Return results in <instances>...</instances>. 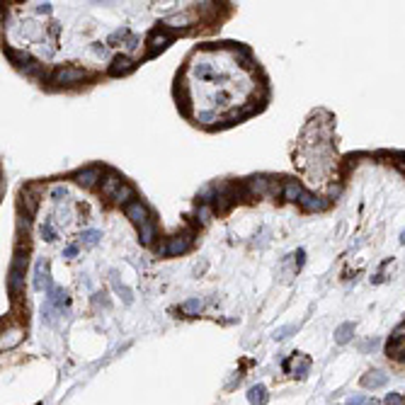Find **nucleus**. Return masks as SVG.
Returning a JSON list of instances; mask_svg holds the SVG:
<instances>
[{"instance_id":"13","label":"nucleus","mask_w":405,"mask_h":405,"mask_svg":"<svg viewBox=\"0 0 405 405\" xmlns=\"http://www.w3.org/2000/svg\"><path fill=\"white\" fill-rule=\"evenodd\" d=\"M352 332H354V325H352V323H345V325H340V328L335 330V340H337L340 345H345L349 337H352Z\"/></svg>"},{"instance_id":"18","label":"nucleus","mask_w":405,"mask_h":405,"mask_svg":"<svg viewBox=\"0 0 405 405\" xmlns=\"http://www.w3.org/2000/svg\"><path fill=\"white\" fill-rule=\"evenodd\" d=\"M405 337V323H401L396 330H393V335H391V342H401Z\"/></svg>"},{"instance_id":"6","label":"nucleus","mask_w":405,"mask_h":405,"mask_svg":"<svg viewBox=\"0 0 405 405\" xmlns=\"http://www.w3.org/2000/svg\"><path fill=\"white\" fill-rule=\"evenodd\" d=\"M97 180H100V170L97 168H85V170H80V173L75 175V182L80 187H92Z\"/></svg>"},{"instance_id":"2","label":"nucleus","mask_w":405,"mask_h":405,"mask_svg":"<svg viewBox=\"0 0 405 405\" xmlns=\"http://www.w3.org/2000/svg\"><path fill=\"white\" fill-rule=\"evenodd\" d=\"M189 245H192V238L189 235H175L163 248H158V253H163V255H182V253L189 250Z\"/></svg>"},{"instance_id":"31","label":"nucleus","mask_w":405,"mask_h":405,"mask_svg":"<svg viewBox=\"0 0 405 405\" xmlns=\"http://www.w3.org/2000/svg\"><path fill=\"white\" fill-rule=\"evenodd\" d=\"M401 243H405V231L401 233Z\"/></svg>"},{"instance_id":"27","label":"nucleus","mask_w":405,"mask_h":405,"mask_svg":"<svg viewBox=\"0 0 405 405\" xmlns=\"http://www.w3.org/2000/svg\"><path fill=\"white\" fill-rule=\"evenodd\" d=\"M41 235H46V238L51 240V238H54V231H51V226H44V228H41Z\"/></svg>"},{"instance_id":"29","label":"nucleus","mask_w":405,"mask_h":405,"mask_svg":"<svg viewBox=\"0 0 405 405\" xmlns=\"http://www.w3.org/2000/svg\"><path fill=\"white\" fill-rule=\"evenodd\" d=\"M211 119H214V114H209V112H206V114H199V121H211Z\"/></svg>"},{"instance_id":"1","label":"nucleus","mask_w":405,"mask_h":405,"mask_svg":"<svg viewBox=\"0 0 405 405\" xmlns=\"http://www.w3.org/2000/svg\"><path fill=\"white\" fill-rule=\"evenodd\" d=\"M27 260V258H22V253H17L15 255V262H12V267H10V277H7V287L12 294H17V291L22 289V284H25V274H22V262Z\"/></svg>"},{"instance_id":"14","label":"nucleus","mask_w":405,"mask_h":405,"mask_svg":"<svg viewBox=\"0 0 405 405\" xmlns=\"http://www.w3.org/2000/svg\"><path fill=\"white\" fill-rule=\"evenodd\" d=\"M168 44H170V34L155 32V34L150 37V46H153V51H158V49H165Z\"/></svg>"},{"instance_id":"17","label":"nucleus","mask_w":405,"mask_h":405,"mask_svg":"<svg viewBox=\"0 0 405 405\" xmlns=\"http://www.w3.org/2000/svg\"><path fill=\"white\" fill-rule=\"evenodd\" d=\"M129 197H131V187H129V184H121V189H119V192H116V194H114V199H116V202H119V204H121V202H126Z\"/></svg>"},{"instance_id":"16","label":"nucleus","mask_w":405,"mask_h":405,"mask_svg":"<svg viewBox=\"0 0 405 405\" xmlns=\"http://www.w3.org/2000/svg\"><path fill=\"white\" fill-rule=\"evenodd\" d=\"M250 189H253L255 194H267V189H269L267 177H253V180H250Z\"/></svg>"},{"instance_id":"20","label":"nucleus","mask_w":405,"mask_h":405,"mask_svg":"<svg viewBox=\"0 0 405 405\" xmlns=\"http://www.w3.org/2000/svg\"><path fill=\"white\" fill-rule=\"evenodd\" d=\"M114 289H116V294H121V296H124V301H126V303L131 301V291L126 289V287H119V284L114 282Z\"/></svg>"},{"instance_id":"28","label":"nucleus","mask_w":405,"mask_h":405,"mask_svg":"<svg viewBox=\"0 0 405 405\" xmlns=\"http://www.w3.org/2000/svg\"><path fill=\"white\" fill-rule=\"evenodd\" d=\"M75 253H78V248H75V245H71V248H66V258H73Z\"/></svg>"},{"instance_id":"25","label":"nucleus","mask_w":405,"mask_h":405,"mask_svg":"<svg viewBox=\"0 0 405 405\" xmlns=\"http://www.w3.org/2000/svg\"><path fill=\"white\" fill-rule=\"evenodd\" d=\"M347 405H364V398H362V396H354V398H347Z\"/></svg>"},{"instance_id":"12","label":"nucleus","mask_w":405,"mask_h":405,"mask_svg":"<svg viewBox=\"0 0 405 405\" xmlns=\"http://www.w3.org/2000/svg\"><path fill=\"white\" fill-rule=\"evenodd\" d=\"M153 235H155V226H153V221L148 219L144 226H139V238H141L144 245H148V243L153 240Z\"/></svg>"},{"instance_id":"5","label":"nucleus","mask_w":405,"mask_h":405,"mask_svg":"<svg viewBox=\"0 0 405 405\" xmlns=\"http://www.w3.org/2000/svg\"><path fill=\"white\" fill-rule=\"evenodd\" d=\"M134 71V61L126 56H114L112 58V66H110V73L112 75H124V73H131Z\"/></svg>"},{"instance_id":"22","label":"nucleus","mask_w":405,"mask_h":405,"mask_svg":"<svg viewBox=\"0 0 405 405\" xmlns=\"http://www.w3.org/2000/svg\"><path fill=\"white\" fill-rule=\"evenodd\" d=\"M7 56L12 58V61H20V63H25V61H29L27 54H17V51H7Z\"/></svg>"},{"instance_id":"19","label":"nucleus","mask_w":405,"mask_h":405,"mask_svg":"<svg viewBox=\"0 0 405 405\" xmlns=\"http://www.w3.org/2000/svg\"><path fill=\"white\" fill-rule=\"evenodd\" d=\"M17 340H20V332H10V335H7V340L2 337V349H7V347H12V345H17Z\"/></svg>"},{"instance_id":"15","label":"nucleus","mask_w":405,"mask_h":405,"mask_svg":"<svg viewBox=\"0 0 405 405\" xmlns=\"http://www.w3.org/2000/svg\"><path fill=\"white\" fill-rule=\"evenodd\" d=\"M202 308H204L202 298H189V301H184V303H182V311H184L187 316H194V313H199Z\"/></svg>"},{"instance_id":"30","label":"nucleus","mask_w":405,"mask_h":405,"mask_svg":"<svg viewBox=\"0 0 405 405\" xmlns=\"http://www.w3.org/2000/svg\"><path fill=\"white\" fill-rule=\"evenodd\" d=\"M63 194H66V192H63L61 187H56V189H54V197H56V199H58V197H63Z\"/></svg>"},{"instance_id":"3","label":"nucleus","mask_w":405,"mask_h":405,"mask_svg":"<svg viewBox=\"0 0 405 405\" xmlns=\"http://www.w3.org/2000/svg\"><path fill=\"white\" fill-rule=\"evenodd\" d=\"M83 78H85V71H80V68H61V71L54 73L56 85H71V83H78Z\"/></svg>"},{"instance_id":"8","label":"nucleus","mask_w":405,"mask_h":405,"mask_svg":"<svg viewBox=\"0 0 405 405\" xmlns=\"http://www.w3.org/2000/svg\"><path fill=\"white\" fill-rule=\"evenodd\" d=\"M388 381V376L383 374V371H369L367 376L362 378V383L367 386V388H378V386H383Z\"/></svg>"},{"instance_id":"11","label":"nucleus","mask_w":405,"mask_h":405,"mask_svg":"<svg viewBox=\"0 0 405 405\" xmlns=\"http://www.w3.org/2000/svg\"><path fill=\"white\" fill-rule=\"evenodd\" d=\"M248 401L253 405H264L267 401V391H264V386H253L250 391H248Z\"/></svg>"},{"instance_id":"24","label":"nucleus","mask_w":405,"mask_h":405,"mask_svg":"<svg viewBox=\"0 0 405 405\" xmlns=\"http://www.w3.org/2000/svg\"><path fill=\"white\" fill-rule=\"evenodd\" d=\"M187 22H189V17H184V15H182V17H170V20H168V25H187Z\"/></svg>"},{"instance_id":"10","label":"nucleus","mask_w":405,"mask_h":405,"mask_svg":"<svg viewBox=\"0 0 405 405\" xmlns=\"http://www.w3.org/2000/svg\"><path fill=\"white\" fill-rule=\"evenodd\" d=\"M301 197H303L301 184H296V182H287V187H284V199H287V202H301Z\"/></svg>"},{"instance_id":"26","label":"nucleus","mask_w":405,"mask_h":405,"mask_svg":"<svg viewBox=\"0 0 405 405\" xmlns=\"http://www.w3.org/2000/svg\"><path fill=\"white\" fill-rule=\"evenodd\" d=\"M287 332H291V328H282V330H277V332H274V337H277V340H284V335H287Z\"/></svg>"},{"instance_id":"21","label":"nucleus","mask_w":405,"mask_h":405,"mask_svg":"<svg viewBox=\"0 0 405 405\" xmlns=\"http://www.w3.org/2000/svg\"><path fill=\"white\" fill-rule=\"evenodd\" d=\"M386 403H388V405H405V401L398 396V393H391V396L386 398Z\"/></svg>"},{"instance_id":"4","label":"nucleus","mask_w":405,"mask_h":405,"mask_svg":"<svg viewBox=\"0 0 405 405\" xmlns=\"http://www.w3.org/2000/svg\"><path fill=\"white\" fill-rule=\"evenodd\" d=\"M124 211H126L129 221H134V223H139V226H144L146 221H148V209H146L141 202H129L124 206Z\"/></svg>"},{"instance_id":"9","label":"nucleus","mask_w":405,"mask_h":405,"mask_svg":"<svg viewBox=\"0 0 405 405\" xmlns=\"http://www.w3.org/2000/svg\"><path fill=\"white\" fill-rule=\"evenodd\" d=\"M119 189H121V180H119L116 175H110V177L105 180V184H102V194L114 199V194L119 192Z\"/></svg>"},{"instance_id":"7","label":"nucleus","mask_w":405,"mask_h":405,"mask_svg":"<svg viewBox=\"0 0 405 405\" xmlns=\"http://www.w3.org/2000/svg\"><path fill=\"white\" fill-rule=\"evenodd\" d=\"M301 204H303V209H308V211H320V209H325V206H328V202H325V199H318V197H313V194H308V192H303Z\"/></svg>"},{"instance_id":"23","label":"nucleus","mask_w":405,"mask_h":405,"mask_svg":"<svg viewBox=\"0 0 405 405\" xmlns=\"http://www.w3.org/2000/svg\"><path fill=\"white\" fill-rule=\"evenodd\" d=\"M100 238V231H87V233H83V240H87V243H95Z\"/></svg>"}]
</instances>
